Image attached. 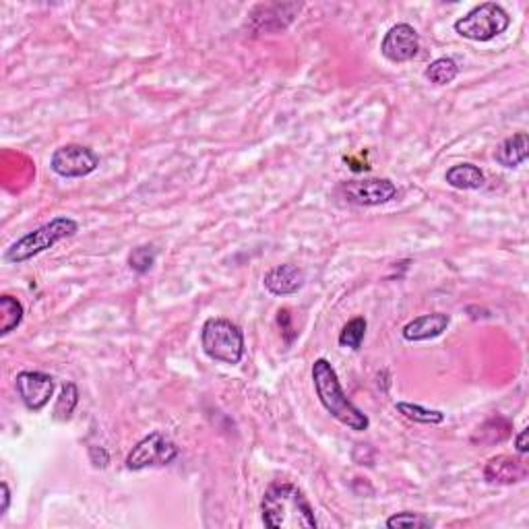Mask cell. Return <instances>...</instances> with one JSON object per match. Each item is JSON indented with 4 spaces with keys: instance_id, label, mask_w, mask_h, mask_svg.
Here are the masks:
<instances>
[{
    "instance_id": "ffe728a7",
    "label": "cell",
    "mask_w": 529,
    "mask_h": 529,
    "mask_svg": "<svg viewBox=\"0 0 529 529\" xmlns=\"http://www.w3.org/2000/svg\"><path fill=\"white\" fill-rule=\"evenodd\" d=\"M457 74H459L457 62L453 58H447V56L445 58H437L434 62H431L424 71V77L434 85H449L457 79Z\"/></svg>"
},
{
    "instance_id": "d4e9b609",
    "label": "cell",
    "mask_w": 529,
    "mask_h": 529,
    "mask_svg": "<svg viewBox=\"0 0 529 529\" xmlns=\"http://www.w3.org/2000/svg\"><path fill=\"white\" fill-rule=\"evenodd\" d=\"M527 428H524V431H521L519 434H517V439H515V449H517V453L519 455H525V453L529 451V445H527Z\"/></svg>"
},
{
    "instance_id": "ac0fdd59",
    "label": "cell",
    "mask_w": 529,
    "mask_h": 529,
    "mask_svg": "<svg viewBox=\"0 0 529 529\" xmlns=\"http://www.w3.org/2000/svg\"><path fill=\"white\" fill-rule=\"evenodd\" d=\"M397 412L406 416L408 420L418 422V424H443L445 422V414L439 412V409H428L424 406H418V403H408V401H400L397 403Z\"/></svg>"
},
{
    "instance_id": "5b68a950",
    "label": "cell",
    "mask_w": 529,
    "mask_h": 529,
    "mask_svg": "<svg viewBox=\"0 0 529 529\" xmlns=\"http://www.w3.org/2000/svg\"><path fill=\"white\" fill-rule=\"evenodd\" d=\"M511 25L509 12L496 3H482L471 9L468 15L455 21V31L465 40L490 42L496 35L505 34Z\"/></svg>"
},
{
    "instance_id": "52a82bcc",
    "label": "cell",
    "mask_w": 529,
    "mask_h": 529,
    "mask_svg": "<svg viewBox=\"0 0 529 529\" xmlns=\"http://www.w3.org/2000/svg\"><path fill=\"white\" fill-rule=\"evenodd\" d=\"M99 166L97 153L91 147L79 145V143H68L56 149L50 158V167L60 178H83L96 172Z\"/></svg>"
},
{
    "instance_id": "7402d4cb",
    "label": "cell",
    "mask_w": 529,
    "mask_h": 529,
    "mask_svg": "<svg viewBox=\"0 0 529 529\" xmlns=\"http://www.w3.org/2000/svg\"><path fill=\"white\" fill-rule=\"evenodd\" d=\"M155 257H158V251L153 246H136L128 254V267L136 273H147L153 267Z\"/></svg>"
},
{
    "instance_id": "ba28073f",
    "label": "cell",
    "mask_w": 529,
    "mask_h": 529,
    "mask_svg": "<svg viewBox=\"0 0 529 529\" xmlns=\"http://www.w3.org/2000/svg\"><path fill=\"white\" fill-rule=\"evenodd\" d=\"M341 192L347 201L362 207H377L393 201L397 197V186L389 178H364V180H350L341 184Z\"/></svg>"
},
{
    "instance_id": "30bf717a",
    "label": "cell",
    "mask_w": 529,
    "mask_h": 529,
    "mask_svg": "<svg viewBox=\"0 0 529 529\" xmlns=\"http://www.w3.org/2000/svg\"><path fill=\"white\" fill-rule=\"evenodd\" d=\"M420 35L409 23H397L383 37L381 52L391 62H408L418 56Z\"/></svg>"
},
{
    "instance_id": "484cf974",
    "label": "cell",
    "mask_w": 529,
    "mask_h": 529,
    "mask_svg": "<svg viewBox=\"0 0 529 529\" xmlns=\"http://www.w3.org/2000/svg\"><path fill=\"white\" fill-rule=\"evenodd\" d=\"M0 493H3V507H0V517L9 511V505H11V490H9V484L3 482L0 484Z\"/></svg>"
},
{
    "instance_id": "7a4b0ae2",
    "label": "cell",
    "mask_w": 529,
    "mask_h": 529,
    "mask_svg": "<svg viewBox=\"0 0 529 529\" xmlns=\"http://www.w3.org/2000/svg\"><path fill=\"white\" fill-rule=\"evenodd\" d=\"M313 385L321 406L325 408L335 420L350 428V431H356V432L369 431L370 418L362 412V409H358L350 400H347V395L344 393V387H341L339 383L338 372H335L333 364L329 362L327 358L315 360Z\"/></svg>"
},
{
    "instance_id": "8fae6325",
    "label": "cell",
    "mask_w": 529,
    "mask_h": 529,
    "mask_svg": "<svg viewBox=\"0 0 529 529\" xmlns=\"http://www.w3.org/2000/svg\"><path fill=\"white\" fill-rule=\"evenodd\" d=\"M529 468L525 459L513 457V455H496L490 459L484 468V478L490 484H499V486H513L527 480Z\"/></svg>"
},
{
    "instance_id": "44dd1931",
    "label": "cell",
    "mask_w": 529,
    "mask_h": 529,
    "mask_svg": "<svg viewBox=\"0 0 529 529\" xmlns=\"http://www.w3.org/2000/svg\"><path fill=\"white\" fill-rule=\"evenodd\" d=\"M366 327H369V323H366L364 316H356V319H352L344 329H341L339 346L350 347V350H360V347H362V341L366 338Z\"/></svg>"
},
{
    "instance_id": "2e32d148",
    "label": "cell",
    "mask_w": 529,
    "mask_h": 529,
    "mask_svg": "<svg viewBox=\"0 0 529 529\" xmlns=\"http://www.w3.org/2000/svg\"><path fill=\"white\" fill-rule=\"evenodd\" d=\"M527 155H529L527 135L517 133V135L509 136V139H505L499 147H496L494 159L505 167H517L527 159Z\"/></svg>"
},
{
    "instance_id": "cb8c5ba5",
    "label": "cell",
    "mask_w": 529,
    "mask_h": 529,
    "mask_svg": "<svg viewBox=\"0 0 529 529\" xmlns=\"http://www.w3.org/2000/svg\"><path fill=\"white\" fill-rule=\"evenodd\" d=\"M89 457H91V463L96 465V468H102V470L108 468L110 455H108V451L104 449V447H91Z\"/></svg>"
},
{
    "instance_id": "6da1fadb",
    "label": "cell",
    "mask_w": 529,
    "mask_h": 529,
    "mask_svg": "<svg viewBox=\"0 0 529 529\" xmlns=\"http://www.w3.org/2000/svg\"><path fill=\"white\" fill-rule=\"evenodd\" d=\"M263 524L271 529H316L313 507L296 484L273 482L261 502Z\"/></svg>"
},
{
    "instance_id": "4fadbf2b",
    "label": "cell",
    "mask_w": 529,
    "mask_h": 529,
    "mask_svg": "<svg viewBox=\"0 0 529 529\" xmlns=\"http://www.w3.org/2000/svg\"><path fill=\"white\" fill-rule=\"evenodd\" d=\"M451 316L445 313H431V315H422L416 316L403 327V339L412 341V344H418V341H431L437 339L439 335H443L449 327Z\"/></svg>"
},
{
    "instance_id": "603a6c76",
    "label": "cell",
    "mask_w": 529,
    "mask_h": 529,
    "mask_svg": "<svg viewBox=\"0 0 529 529\" xmlns=\"http://www.w3.org/2000/svg\"><path fill=\"white\" fill-rule=\"evenodd\" d=\"M387 525L389 529H397V527H432V521L424 517V515L420 513H395L391 515L387 519Z\"/></svg>"
},
{
    "instance_id": "3957f363",
    "label": "cell",
    "mask_w": 529,
    "mask_h": 529,
    "mask_svg": "<svg viewBox=\"0 0 529 529\" xmlns=\"http://www.w3.org/2000/svg\"><path fill=\"white\" fill-rule=\"evenodd\" d=\"M79 232V223L73 220V217L58 215L54 220H50L43 226L35 228L34 232H27L21 238L12 242V245L6 248L4 261L12 265H21L25 261L37 257V254L50 251V248L58 245L60 240L71 238Z\"/></svg>"
},
{
    "instance_id": "9a60e30c",
    "label": "cell",
    "mask_w": 529,
    "mask_h": 529,
    "mask_svg": "<svg viewBox=\"0 0 529 529\" xmlns=\"http://www.w3.org/2000/svg\"><path fill=\"white\" fill-rule=\"evenodd\" d=\"M447 184L453 186L457 191H478L482 189L484 183H486V176L476 164H455L451 166L445 174Z\"/></svg>"
},
{
    "instance_id": "277c9868",
    "label": "cell",
    "mask_w": 529,
    "mask_h": 529,
    "mask_svg": "<svg viewBox=\"0 0 529 529\" xmlns=\"http://www.w3.org/2000/svg\"><path fill=\"white\" fill-rule=\"evenodd\" d=\"M201 347L211 360L222 364H240L245 356V333L236 323L214 316L201 329Z\"/></svg>"
},
{
    "instance_id": "9c48e42d",
    "label": "cell",
    "mask_w": 529,
    "mask_h": 529,
    "mask_svg": "<svg viewBox=\"0 0 529 529\" xmlns=\"http://www.w3.org/2000/svg\"><path fill=\"white\" fill-rule=\"evenodd\" d=\"M15 389L29 412H42L54 395V378L40 370H21L15 378Z\"/></svg>"
},
{
    "instance_id": "8992f818",
    "label": "cell",
    "mask_w": 529,
    "mask_h": 529,
    "mask_svg": "<svg viewBox=\"0 0 529 529\" xmlns=\"http://www.w3.org/2000/svg\"><path fill=\"white\" fill-rule=\"evenodd\" d=\"M178 453L180 449L176 443H172L170 439L155 431L133 447V451L127 457V468L130 471H141L153 468V465H170L178 457Z\"/></svg>"
},
{
    "instance_id": "5bb4252c",
    "label": "cell",
    "mask_w": 529,
    "mask_h": 529,
    "mask_svg": "<svg viewBox=\"0 0 529 529\" xmlns=\"http://www.w3.org/2000/svg\"><path fill=\"white\" fill-rule=\"evenodd\" d=\"M511 420H507L505 416H493V418H488L482 426L476 428V432L471 434V443L480 447L501 445L511 437Z\"/></svg>"
},
{
    "instance_id": "e0dca14e",
    "label": "cell",
    "mask_w": 529,
    "mask_h": 529,
    "mask_svg": "<svg viewBox=\"0 0 529 529\" xmlns=\"http://www.w3.org/2000/svg\"><path fill=\"white\" fill-rule=\"evenodd\" d=\"M0 335H9L11 331H15V329L23 323V304L17 300V298L12 296H0Z\"/></svg>"
},
{
    "instance_id": "d6986e66",
    "label": "cell",
    "mask_w": 529,
    "mask_h": 529,
    "mask_svg": "<svg viewBox=\"0 0 529 529\" xmlns=\"http://www.w3.org/2000/svg\"><path fill=\"white\" fill-rule=\"evenodd\" d=\"M77 403H79L77 385L65 383V385H62V389H60L58 400H56L52 418L56 422H68L73 418V412H74V408H77Z\"/></svg>"
},
{
    "instance_id": "7c38bea8",
    "label": "cell",
    "mask_w": 529,
    "mask_h": 529,
    "mask_svg": "<svg viewBox=\"0 0 529 529\" xmlns=\"http://www.w3.org/2000/svg\"><path fill=\"white\" fill-rule=\"evenodd\" d=\"M304 282H307V276L298 265L284 263L276 265L273 269L265 273L263 284L265 288L271 292L273 296H292L298 294L304 288Z\"/></svg>"
}]
</instances>
